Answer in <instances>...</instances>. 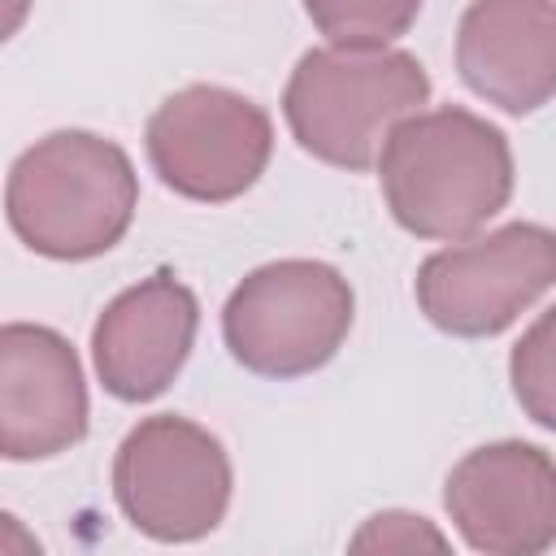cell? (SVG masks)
Masks as SVG:
<instances>
[{"instance_id":"6da1fadb","label":"cell","mask_w":556,"mask_h":556,"mask_svg":"<svg viewBox=\"0 0 556 556\" xmlns=\"http://www.w3.org/2000/svg\"><path fill=\"white\" fill-rule=\"evenodd\" d=\"M508 135L460 109L439 104L404 117L378 156L391 217L417 239L460 243L513 200Z\"/></svg>"},{"instance_id":"7a4b0ae2","label":"cell","mask_w":556,"mask_h":556,"mask_svg":"<svg viewBox=\"0 0 556 556\" xmlns=\"http://www.w3.org/2000/svg\"><path fill=\"white\" fill-rule=\"evenodd\" d=\"M139 208V174L122 143L91 130H52L9 169L4 217L48 261H91L122 243Z\"/></svg>"},{"instance_id":"3957f363","label":"cell","mask_w":556,"mask_h":556,"mask_svg":"<svg viewBox=\"0 0 556 556\" xmlns=\"http://www.w3.org/2000/svg\"><path fill=\"white\" fill-rule=\"evenodd\" d=\"M430 100L426 65L404 48H308L282 91L295 143L334 169H374L387 135Z\"/></svg>"},{"instance_id":"277c9868","label":"cell","mask_w":556,"mask_h":556,"mask_svg":"<svg viewBox=\"0 0 556 556\" xmlns=\"http://www.w3.org/2000/svg\"><path fill=\"white\" fill-rule=\"evenodd\" d=\"M356 317L352 282L308 256L256 265L226 295L222 339L256 378H304L339 356Z\"/></svg>"},{"instance_id":"5b68a950","label":"cell","mask_w":556,"mask_h":556,"mask_svg":"<svg viewBox=\"0 0 556 556\" xmlns=\"http://www.w3.org/2000/svg\"><path fill=\"white\" fill-rule=\"evenodd\" d=\"M235 491L222 439L178 413L143 417L113 456V500L122 517L156 543H195L226 521Z\"/></svg>"},{"instance_id":"8992f818","label":"cell","mask_w":556,"mask_h":556,"mask_svg":"<svg viewBox=\"0 0 556 556\" xmlns=\"http://www.w3.org/2000/svg\"><path fill=\"white\" fill-rule=\"evenodd\" d=\"M556 287V230L508 222L430 252L417 265L413 295L426 321L456 339H491L508 330L534 300Z\"/></svg>"},{"instance_id":"52a82bcc","label":"cell","mask_w":556,"mask_h":556,"mask_svg":"<svg viewBox=\"0 0 556 556\" xmlns=\"http://www.w3.org/2000/svg\"><path fill=\"white\" fill-rule=\"evenodd\" d=\"M152 174L182 200L226 204L256 187L274 156L269 113L217 83L178 87L143 130Z\"/></svg>"},{"instance_id":"ba28073f","label":"cell","mask_w":556,"mask_h":556,"mask_svg":"<svg viewBox=\"0 0 556 556\" xmlns=\"http://www.w3.org/2000/svg\"><path fill=\"white\" fill-rule=\"evenodd\" d=\"M443 508L465 547L486 556H539L556 547V460L521 439L482 443L452 465Z\"/></svg>"},{"instance_id":"9c48e42d","label":"cell","mask_w":556,"mask_h":556,"mask_svg":"<svg viewBox=\"0 0 556 556\" xmlns=\"http://www.w3.org/2000/svg\"><path fill=\"white\" fill-rule=\"evenodd\" d=\"M87 378L74 343L39 321L0 330V452L48 460L87 439Z\"/></svg>"},{"instance_id":"30bf717a","label":"cell","mask_w":556,"mask_h":556,"mask_svg":"<svg viewBox=\"0 0 556 556\" xmlns=\"http://www.w3.org/2000/svg\"><path fill=\"white\" fill-rule=\"evenodd\" d=\"M200 330V300L169 269L117 291L91 326L100 387L122 404H148L182 374Z\"/></svg>"},{"instance_id":"8fae6325","label":"cell","mask_w":556,"mask_h":556,"mask_svg":"<svg viewBox=\"0 0 556 556\" xmlns=\"http://www.w3.org/2000/svg\"><path fill=\"white\" fill-rule=\"evenodd\" d=\"M456 74L486 104L526 117L556 96V0H469Z\"/></svg>"},{"instance_id":"7c38bea8","label":"cell","mask_w":556,"mask_h":556,"mask_svg":"<svg viewBox=\"0 0 556 556\" xmlns=\"http://www.w3.org/2000/svg\"><path fill=\"white\" fill-rule=\"evenodd\" d=\"M308 22L339 48H387L421 13V0H304Z\"/></svg>"},{"instance_id":"4fadbf2b","label":"cell","mask_w":556,"mask_h":556,"mask_svg":"<svg viewBox=\"0 0 556 556\" xmlns=\"http://www.w3.org/2000/svg\"><path fill=\"white\" fill-rule=\"evenodd\" d=\"M508 382H513L521 413L534 426L556 430V304L543 308L513 343Z\"/></svg>"},{"instance_id":"5bb4252c","label":"cell","mask_w":556,"mask_h":556,"mask_svg":"<svg viewBox=\"0 0 556 556\" xmlns=\"http://www.w3.org/2000/svg\"><path fill=\"white\" fill-rule=\"evenodd\" d=\"M421 547L443 552L447 539H443L426 517L400 513V508L374 513V517L352 534V552H421Z\"/></svg>"}]
</instances>
